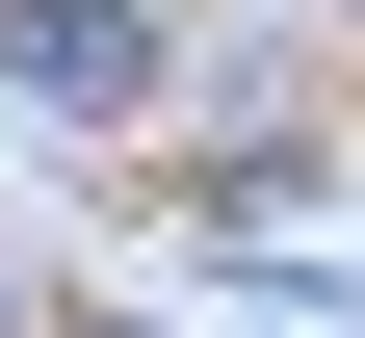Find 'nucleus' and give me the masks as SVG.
Segmentation results:
<instances>
[{
    "instance_id": "obj_1",
    "label": "nucleus",
    "mask_w": 365,
    "mask_h": 338,
    "mask_svg": "<svg viewBox=\"0 0 365 338\" xmlns=\"http://www.w3.org/2000/svg\"><path fill=\"white\" fill-rule=\"evenodd\" d=\"M0 78L53 130H105V105H157V26H130V0H0Z\"/></svg>"
}]
</instances>
